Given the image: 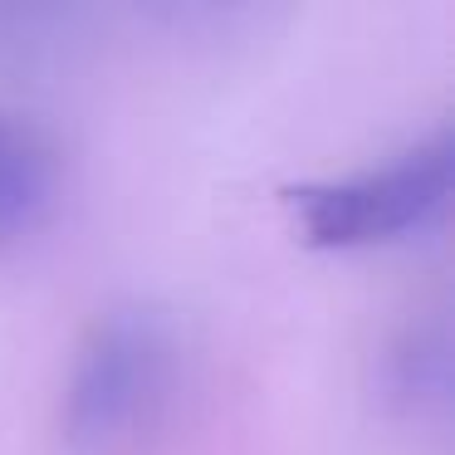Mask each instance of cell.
<instances>
[{
    "instance_id": "cell-1",
    "label": "cell",
    "mask_w": 455,
    "mask_h": 455,
    "mask_svg": "<svg viewBox=\"0 0 455 455\" xmlns=\"http://www.w3.org/2000/svg\"><path fill=\"white\" fill-rule=\"evenodd\" d=\"M172 382V328L148 308H108L74 347L64 382V441L79 455L132 451L167 411Z\"/></svg>"
},
{
    "instance_id": "cell-2",
    "label": "cell",
    "mask_w": 455,
    "mask_h": 455,
    "mask_svg": "<svg viewBox=\"0 0 455 455\" xmlns=\"http://www.w3.org/2000/svg\"><path fill=\"white\" fill-rule=\"evenodd\" d=\"M455 142L451 128L402 148L396 157L343 177H308L284 187V206L294 211V230L314 250H367L392 245L411 230L431 226L451 201Z\"/></svg>"
},
{
    "instance_id": "cell-3",
    "label": "cell",
    "mask_w": 455,
    "mask_h": 455,
    "mask_svg": "<svg viewBox=\"0 0 455 455\" xmlns=\"http://www.w3.org/2000/svg\"><path fill=\"white\" fill-rule=\"evenodd\" d=\"M64 162L35 118L0 113V245L35 235L60 206Z\"/></svg>"
}]
</instances>
